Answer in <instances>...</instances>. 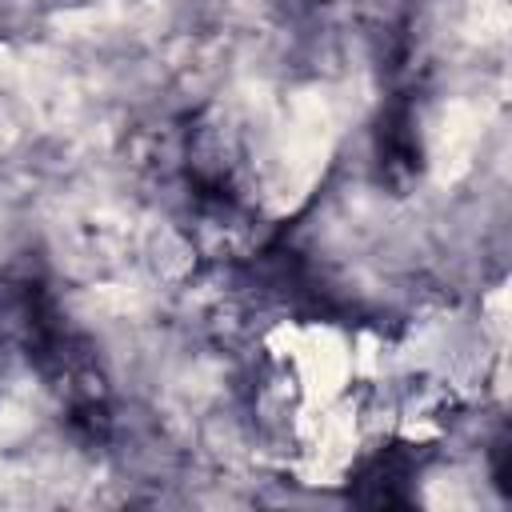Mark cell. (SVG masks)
<instances>
[{"instance_id":"obj_1","label":"cell","mask_w":512,"mask_h":512,"mask_svg":"<svg viewBox=\"0 0 512 512\" xmlns=\"http://www.w3.org/2000/svg\"><path fill=\"white\" fill-rule=\"evenodd\" d=\"M372 160H376V176L380 184H388L392 192H408L424 168V144H420V124H416V108L408 96H392L376 120V136H372Z\"/></svg>"},{"instance_id":"obj_2","label":"cell","mask_w":512,"mask_h":512,"mask_svg":"<svg viewBox=\"0 0 512 512\" xmlns=\"http://www.w3.org/2000/svg\"><path fill=\"white\" fill-rule=\"evenodd\" d=\"M412 12H416V0H356L360 28H364V36L380 60L396 64L404 56Z\"/></svg>"},{"instance_id":"obj_3","label":"cell","mask_w":512,"mask_h":512,"mask_svg":"<svg viewBox=\"0 0 512 512\" xmlns=\"http://www.w3.org/2000/svg\"><path fill=\"white\" fill-rule=\"evenodd\" d=\"M328 0H280V8L292 16V20H308V16H320Z\"/></svg>"}]
</instances>
